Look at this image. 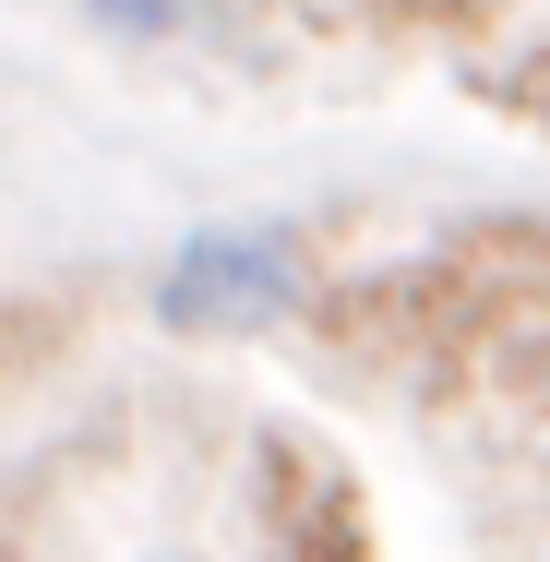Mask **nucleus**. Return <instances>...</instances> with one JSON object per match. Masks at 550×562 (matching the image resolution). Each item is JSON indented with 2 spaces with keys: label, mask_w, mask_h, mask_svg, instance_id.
I'll return each mask as SVG.
<instances>
[{
  "label": "nucleus",
  "mask_w": 550,
  "mask_h": 562,
  "mask_svg": "<svg viewBox=\"0 0 550 562\" xmlns=\"http://www.w3.org/2000/svg\"><path fill=\"white\" fill-rule=\"evenodd\" d=\"M312 300L300 276V227H204L168 276H156V324L168 336H263Z\"/></svg>",
  "instance_id": "1"
},
{
  "label": "nucleus",
  "mask_w": 550,
  "mask_h": 562,
  "mask_svg": "<svg viewBox=\"0 0 550 562\" xmlns=\"http://www.w3.org/2000/svg\"><path fill=\"white\" fill-rule=\"evenodd\" d=\"M251 527H263V562H371L359 479L312 431H263L251 443Z\"/></svg>",
  "instance_id": "2"
},
{
  "label": "nucleus",
  "mask_w": 550,
  "mask_h": 562,
  "mask_svg": "<svg viewBox=\"0 0 550 562\" xmlns=\"http://www.w3.org/2000/svg\"><path fill=\"white\" fill-rule=\"evenodd\" d=\"M36 359H60V312H24V300H0V383H24Z\"/></svg>",
  "instance_id": "3"
},
{
  "label": "nucleus",
  "mask_w": 550,
  "mask_h": 562,
  "mask_svg": "<svg viewBox=\"0 0 550 562\" xmlns=\"http://www.w3.org/2000/svg\"><path fill=\"white\" fill-rule=\"evenodd\" d=\"M85 12H97L109 36H180V24H192V0H85Z\"/></svg>",
  "instance_id": "4"
}]
</instances>
